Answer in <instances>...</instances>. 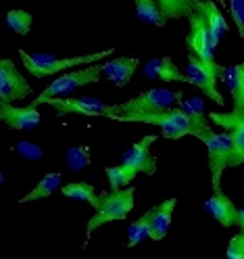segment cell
I'll return each mask as SVG.
<instances>
[{
    "mask_svg": "<svg viewBox=\"0 0 244 259\" xmlns=\"http://www.w3.org/2000/svg\"><path fill=\"white\" fill-rule=\"evenodd\" d=\"M109 119L115 121H136V123H153L161 127V136L169 140H180L184 136H192V123L184 109L169 107L163 111L149 113H111Z\"/></svg>",
    "mask_w": 244,
    "mask_h": 259,
    "instance_id": "obj_1",
    "label": "cell"
},
{
    "mask_svg": "<svg viewBox=\"0 0 244 259\" xmlns=\"http://www.w3.org/2000/svg\"><path fill=\"white\" fill-rule=\"evenodd\" d=\"M113 55V48H105L101 53H92V55H81V57H71V59H59L53 55H27L25 51H19L21 63L23 67L34 75V77H53L61 71H67L71 67H77V65H88L94 61H103L107 57Z\"/></svg>",
    "mask_w": 244,
    "mask_h": 259,
    "instance_id": "obj_2",
    "label": "cell"
},
{
    "mask_svg": "<svg viewBox=\"0 0 244 259\" xmlns=\"http://www.w3.org/2000/svg\"><path fill=\"white\" fill-rule=\"evenodd\" d=\"M134 209V188H111L109 192H101V201L94 207V215L88 220V236L101 228L103 224L125 220Z\"/></svg>",
    "mask_w": 244,
    "mask_h": 259,
    "instance_id": "obj_3",
    "label": "cell"
},
{
    "mask_svg": "<svg viewBox=\"0 0 244 259\" xmlns=\"http://www.w3.org/2000/svg\"><path fill=\"white\" fill-rule=\"evenodd\" d=\"M188 21H190V31L186 36L188 53H192L194 57H197L215 77H221L225 67H221V65L215 63V46H213V40H211V31H209V25H207L205 17L199 11H194L188 17Z\"/></svg>",
    "mask_w": 244,
    "mask_h": 259,
    "instance_id": "obj_4",
    "label": "cell"
},
{
    "mask_svg": "<svg viewBox=\"0 0 244 259\" xmlns=\"http://www.w3.org/2000/svg\"><path fill=\"white\" fill-rule=\"evenodd\" d=\"M101 75H103V65H88V67H84V69L65 71L63 75L55 77L51 82V86H46L44 92L40 96H36L31 105L38 107V105H44L48 99H55V96H67V94L75 92L81 86L99 82Z\"/></svg>",
    "mask_w": 244,
    "mask_h": 259,
    "instance_id": "obj_5",
    "label": "cell"
},
{
    "mask_svg": "<svg viewBox=\"0 0 244 259\" xmlns=\"http://www.w3.org/2000/svg\"><path fill=\"white\" fill-rule=\"evenodd\" d=\"M177 103H182V92L169 90V88H151L149 92H140L138 96H134V99H129L125 103L113 105L107 111V115H111V113H149V111H163V109L175 107Z\"/></svg>",
    "mask_w": 244,
    "mask_h": 259,
    "instance_id": "obj_6",
    "label": "cell"
},
{
    "mask_svg": "<svg viewBox=\"0 0 244 259\" xmlns=\"http://www.w3.org/2000/svg\"><path fill=\"white\" fill-rule=\"evenodd\" d=\"M221 79L225 82L227 90L232 92L234 109L230 113H225V115H217V113H213L211 119L230 130L236 121L244 119V63L242 65H234V67H225Z\"/></svg>",
    "mask_w": 244,
    "mask_h": 259,
    "instance_id": "obj_7",
    "label": "cell"
},
{
    "mask_svg": "<svg viewBox=\"0 0 244 259\" xmlns=\"http://www.w3.org/2000/svg\"><path fill=\"white\" fill-rule=\"evenodd\" d=\"M207 153H209V169H211V180L213 188H219V180L225 167H230L232 155H234V144L232 134H211L207 140Z\"/></svg>",
    "mask_w": 244,
    "mask_h": 259,
    "instance_id": "obj_8",
    "label": "cell"
},
{
    "mask_svg": "<svg viewBox=\"0 0 244 259\" xmlns=\"http://www.w3.org/2000/svg\"><path fill=\"white\" fill-rule=\"evenodd\" d=\"M31 94L25 77L17 71V65L11 59L0 61V103H15Z\"/></svg>",
    "mask_w": 244,
    "mask_h": 259,
    "instance_id": "obj_9",
    "label": "cell"
},
{
    "mask_svg": "<svg viewBox=\"0 0 244 259\" xmlns=\"http://www.w3.org/2000/svg\"><path fill=\"white\" fill-rule=\"evenodd\" d=\"M53 109H57L61 115L67 113H77V115H86V117H99L107 115V111L111 105L94 99V96H55V99L46 101Z\"/></svg>",
    "mask_w": 244,
    "mask_h": 259,
    "instance_id": "obj_10",
    "label": "cell"
},
{
    "mask_svg": "<svg viewBox=\"0 0 244 259\" xmlns=\"http://www.w3.org/2000/svg\"><path fill=\"white\" fill-rule=\"evenodd\" d=\"M186 75H188V82L197 86L203 94H207L211 101H215L219 107L223 105V96L217 92V86H215L217 77L211 73L192 53H188V69H186Z\"/></svg>",
    "mask_w": 244,
    "mask_h": 259,
    "instance_id": "obj_11",
    "label": "cell"
},
{
    "mask_svg": "<svg viewBox=\"0 0 244 259\" xmlns=\"http://www.w3.org/2000/svg\"><path fill=\"white\" fill-rule=\"evenodd\" d=\"M0 119H3L11 130H31L42 121L38 107H13L11 103H0Z\"/></svg>",
    "mask_w": 244,
    "mask_h": 259,
    "instance_id": "obj_12",
    "label": "cell"
},
{
    "mask_svg": "<svg viewBox=\"0 0 244 259\" xmlns=\"http://www.w3.org/2000/svg\"><path fill=\"white\" fill-rule=\"evenodd\" d=\"M157 140V136H144L138 144H134L125 155H123V163L136 167L140 174L146 176H155L157 174V159L151 155V144Z\"/></svg>",
    "mask_w": 244,
    "mask_h": 259,
    "instance_id": "obj_13",
    "label": "cell"
},
{
    "mask_svg": "<svg viewBox=\"0 0 244 259\" xmlns=\"http://www.w3.org/2000/svg\"><path fill=\"white\" fill-rule=\"evenodd\" d=\"M205 207H207V211L223 226V228H230V226H238L240 209H236V205L221 192V188H213V197L207 201Z\"/></svg>",
    "mask_w": 244,
    "mask_h": 259,
    "instance_id": "obj_14",
    "label": "cell"
},
{
    "mask_svg": "<svg viewBox=\"0 0 244 259\" xmlns=\"http://www.w3.org/2000/svg\"><path fill=\"white\" fill-rule=\"evenodd\" d=\"M138 67V59L134 57H117V59H111L103 65V75L113 82L117 88H125L129 84V77L134 75Z\"/></svg>",
    "mask_w": 244,
    "mask_h": 259,
    "instance_id": "obj_15",
    "label": "cell"
},
{
    "mask_svg": "<svg viewBox=\"0 0 244 259\" xmlns=\"http://www.w3.org/2000/svg\"><path fill=\"white\" fill-rule=\"evenodd\" d=\"M197 11L205 17L207 25H209V31H211V40H213V46L217 48L219 40L227 34V21L221 15V11L217 9V5L213 0H199L197 3Z\"/></svg>",
    "mask_w": 244,
    "mask_h": 259,
    "instance_id": "obj_16",
    "label": "cell"
},
{
    "mask_svg": "<svg viewBox=\"0 0 244 259\" xmlns=\"http://www.w3.org/2000/svg\"><path fill=\"white\" fill-rule=\"evenodd\" d=\"M144 75L151 79H163V82H188V75H184L177 65L169 59H151L144 63Z\"/></svg>",
    "mask_w": 244,
    "mask_h": 259,
    "instance_id": "obj_17",
    "label": "cell"
},
{
    "mask_svg": "<svg viewBox=\"0 0 244 259\" xmlns=\"http://www.w3.org/2000/svg\"><path fill=\"white\" fill-rule=\"evenodd\" d=\"M175 203H177L175 199H167V201L159 203L157 207H153V224H151V238L153 240H161V238L167 236Z\"/></svg>",
    "mask_w": 244,
    "mask_h": 259,
    "instance_id": "obj_18",
    "label": "cell"
},
{
    "mask_svg": "<svg viewBox=\"0 0 244 259\" xmlns=\"http://www.w3.org/2000/svg\"><path fill=\"white\" fill-rule=\"evenodd\" d=\"M134 7H136V15L140 21L149 23V25H157V27L165 25L167 17L157 0H134Z\"/></svg>",
    "mask_w": 244,
    "mask_h": 259,
    "instance_id": "obj_19",
    "label": "cell"
},
{
    "mask_svg": "<svg viewBox=\"0 0 244 259\" xmlns=\"http://www.w3.org/2000/svg\"><path fill=\"white\" fill-rule=\"evenodd\" d=\"M184 111H186V115L190 117V123H192V136H197V138H201L203 142L213 134V127H211V121L205 117V113L201 111V109H194L190 103H184V107H182Z\"/></svg>",
    "mask_w": 244,
    "mask_h": 259,
    "instance_id": "obj_20",
    "label": "cell"
},
{
    "mask_svg": "<svg viewBox=\"0 0 244 259\" xmlns=\"http://www.w3.org/2000/svg\"><path fill=\"white\" fill-rule=\"evenodd\" d=\"M67 199H75V201H86L88 205L96 207L101 201V194H96L94 186L92 184H86V182H71L67 186H63L61 190Z\"/></svg>",
    "mask_w": 244,
    "mask_h": 259,
    "instance_id": "obj_21",
    "label": "cell"
},
{
    "mask_svg": "<svg viewBox=\"0 0 244 259\" xmlns=\"http://www.w3.org/2000/svg\"><path fill=\"white\" fill-rule=\"evenodd\" d=\"M157 3L161 5L167 19H182V17H190L197 11L199 0H157Z\"/></svg>",
    "mask_w": 244,
    "mask_h": 259,
    "instance_id": "obj_22",
    "label": "cell"
},
{
    "mask_svg": "<svg viewBox=\"0 0 244 259\" xmlns=\"http://www.w3.org/2000/svg\"><path fill=\"white\" fill-rule=\"evenodd\" d=\"M61 186V174L53 171V174H46L42 180L31 188L29 194L21 199V203H27V201H36V199H44V197H51V194Z\"/></svg>",
    "mask_w": 244,
    "mask_h": 259,
    "instance_id": "obj_23",
    "label": "cell"
},
{
    "mask_svg": "<svg viewBox=\"0 0 244 259\" xmlns=\"http://www.w3.org/2000/svg\"><path fill=\"white\" fill-rule=\"evenodd\" d=\"M140 171L127 163H121L119 165H113V167H107V178H109V184L111 188H125L129 186V182H134V178L138 176Z\"/></svg>",
    "mask_w": 244,
    "mask_h": 259,
    "instance_id": "obj_24",
    "label": "cell"
},
{
    "mask_svg": "<svg viewBox=\"0 0 244 259\" xmlns=\"http://www.w3.org/2000/svg\"><path fill=\"white\" fill-rule=\"evenodd\" d=\"M151 224H153V209L140 215L127 230V247H136L144 238L151 236Z\"/></svg>",
    "mask_w": 244,
    "mask_h": 259,
    "instance_id": "obj_25",
    "label": "cell"
},
{
    "mask_svg": "<svg viewBox=\"0 0 244 259\" xmlns=\"http://www.w3.org/2000/svg\"><path fill=\"white\" fill-rule=\"evenodd\" d=\"M31 21H34V17H31V13H27V11L13 9V11L7 13V25L19 36H27L29 34Z\"/></svg>",
    "mask_w": 244,
    "mask_h": 259,
    "instance_id": "obj_26",
    "label": "cell"
},
{
    "mask_svg": "<svg viewBox=\"0 0 244 259\" xmlns=\"http://www.w3.org/2000/svg\"><path fill=\"white\" fill-rule=\"evenodd\" d=\"M232 144H234V155L230 167H238L244 163V119L236 121L232 127Z\"/></svg>",
    "mask_w": 244,
    "mask_h": 259,
    "instance_id": "obj_27",
    "label": "cell"
},
{
    "mask_svg": "<svg viewBox=\"0 0 244 259\" xmlns=\"http://www.w3.org/2000/svg\"><path fill=\"white\" fill-rule=\"evenodd\" d=\"M227 11L232 15L240 38H244V0H230V3H227Z\"/></svg>",
    "mask_w": 244,
    "mask_h": 259,
    "instance_id": "obj_28",
    "label": "cell"
},
{
    "mask_svg": "<svg viewBox=\"0 0 244 259\" xmlns=\"http://www.w3.org/2000/svg\"><path fill=\"white\" fill-rule=\"evenodd\" d=\"M225 255L230 259H244V230L242 228L238 234H234L230 238V245H227Z\"/></svg>",
    "mask_w": 244,
    "mask_h": 259,
    "instance_id": "obj_29",
    "label": "cell"
},
{
    "mask_svg": "<svg viewBox=\"0 0 244 259\" xmlns=\"http://www.w3.org/2000/svg\"><path fill=\"white\" fill-rule=\"evenodd\" d=\"M238 228H244V207L240 209V220H238Z\"/></svg>",
    "mask_w": 244,
    "mask_h": 259,
    "instance_id": "obj_30",
    "label": "cell"
},
{
    "mask_svg": "<svg viewBox=\"0 0 244 259\" xmlns=\"http://www.w3.org/2000/svg\"><path fill=\"white\" fill-rule=\"evenodd\" d=\"M217 3H219L221 7H225V0H217Z\"/></svg>",
    "mask_w": 244,
    "mask_h": 259,
    "instance_id": "obj_31",
    "label": "cell"
},
{
    "mask_svg": "<svg viewBox=\"0 0 244 259\" xmlns=\"http://www.w3.org/2000/svg\"><path fill=\"white\" fill-rule=\"evenodd\" d=\"M242 230H244V228H242Z\"/></svg>",
    "mask_w": 244,
    "mask_h": 259,
    "instance_id": "obj_32",
    "label": "cell"
}]
</instances>
